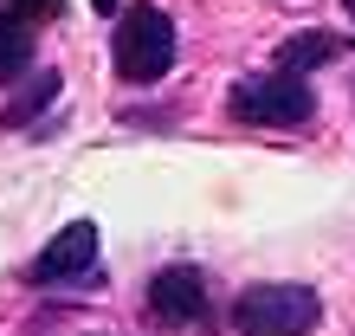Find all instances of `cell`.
Masks as SVG:
<instances>
[{"label":"cell","instance_id":"obj_1","mask_svg":"<svg viewBox=\"0 0 355 336\" xmlns=\"http://www.w3.org/2000/svg\"><path fill=\"white\" fill-rule=\"evenodd\" d=\"M317 324H323V298H317V285H297V278L245 285L233 298V330L239 336H310Z\"/></svg>","mask_w":355,"mask_h":336},{"label":"cell","instance_id":"obj_2","mask_svg":"<svg viewBox=\"0 0 355 336\" xmlns=\"http://www.w3.org/2000/svg\"><path fill=\"white\" fill-rule=\"evenodd\" d=\"M226 110H233L245 130H297V123L317 117V97H310V84L291 78V72H252V78L233 84Z\"/></svg>","mask_w":355,"mask_h":336},{"label":"cell","instance_id":"obj_3","mask_svg":"<svg viewBox=\"0 0 355 336\" xmlns=\"http://www.w3.org/2000/svg\"><path fill=\"white\" fill-rule=\"evenodd\" d=\"M168 65H175V19L149 0L123 7L116 13V78L155 84V78H168Z\"/></svg>","mask_w":355,"mask_h":336},{"label":"cell","instance_id":"obj_4","mask_svg":"<svg viewBox=\"0 0 355 336\" xmlns=\"http://www.w3.org/2000/svg\"><path fill=\"white\" fill-rule=\"evenodd\" d=\"M26 278L33 285H97V226L91 220H71L65 233H52Z\"/></svg>","mask_w":355,"mask_h":336},{"label":"cell","instance_id":"obj_5","mask_svg":"<svg viewBox=\"0 0 355 336\" xmlns=\"http://www.w3.org/2000/svg\"><path fill=\"white\" fill-rule=\"evenodd\" d=\"M207 304H214V298H207V278L194 265H162L149 278V310L168 317V324H200Z\"/></svg>","mask_w":355,"mask_h":336},{"label":"cell","instance_id":"obj_6","mask_svg":"<svg viewBox=\"0 0 355 336\" xmlns=\"http://www.w3.org/2000/svg\"><path fill=\"white\" fill-rule=\"evenodd\" d=\"M329 58H343V33H297L278 46V72L304 78V72H323Z\"/></svg>","mask_w":355,"mask_h":336},{"label":"cell","instance_id":"obj_7","mask_svg":"<svg viewBox=\"0 0 355 336\" xmlns=\"http://www.w3.org/2000/svg\"><path fill=\"white\" fill-rule=\"evenodd\" d=\"M26 65H33V19L0 13V84H13Z\"/></svg>","mask_w":355,"mask_h":336},{"label":"cell","instance_id":"obj_8","mask_svg":"<svg viewBox=\"0 0 355 336\" xmlns=\"http://www.w3.org/2000/svg\"><path fill=\"white\" fill-rule=\"evenodd\" d=\"M58 97V72H33L26 78V91H19L13 103H7V117H0V130H26V123L46 110V103Z\"/></svg>","mask_w":355,"mask_h":336},{"label":"cell","instance_id":"obj_9","mask_svg":"<svg viewBox=\"0 0 355 336\" xmlns=\"http://www.w3.org/2000/svg\"><path fill=\"white\" fill-rule=\"evenodd\" d=\"M58 7V0H7V13H19V19H26V13H52Z\"/></svg>","mask_w":355,"mask_h":336},{"label":"cell","instance_id":"obj_10","mask_svg":"<svg viewBox=\"0 0 355 336\" xmlns=\"http://www.w3.org/2000/svg\"><path fill=\"white\" fill-rule=\"evenodd\" d=\"M97 13H116V0H97Z\"/></svg>","mask_w":355,"mask_h":336}]
</instances>
